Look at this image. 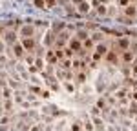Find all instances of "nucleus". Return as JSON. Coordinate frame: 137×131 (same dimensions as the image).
<instances>
[{"instance_id":"obj_1","label":"nucleus","mask_w":137,"mask_h":131,"mask_svg":"<svg viewBox=\"0 0 137 131\" xmlns=\"http://www.w3.org/2000/svg\"><path fill=\"white\" fill-rule=\"evenodd\" d=\"M106 53H108V46H106V44H97V46H95V51H93V58H95V62H99Z\"/></svg>"},{"instance_id":"obj_2","label":"nucleus","mask_w":137,"mask_h":131,"mask_svg":"<svg viewBox=\"0 0 137 131\" xmlns=\"http://www.w3.org/2000/svg\"><path fill=\"white\" fill-rule=\"evenodd\" d=\"M121 60H123V64H132L133 60H135V55L130 51V49H124V51H121V57H119Z\"/></svg>"},{"instance_id":"obj_3","label":"nucleus","mask_w":137,"mask_h":131,"mask_svg":"<svg viewBox=\"0 0 137 131\" xmlns=\"http://www.w3.org/2000/svg\"><path fill=\"white\" fill-rule=\"evenodd\" d=\"M68 44H70L68 48H70L71 51H75V53H79V51L82 49V44H81V40H79V38H70V40H68Z\"/></svg>"},{"instance_id":"obj_4","label":"nucleus","mask_w":137,"mask_h":131,"mask_svg":"<svg viewBox=\"0 0 137 131\" xmlns=\"http://www.w3.org/2000/svg\"><path fill=\"white\" fill-rule=\"evenodd\" d=\"M22 48H24L26 51L33 53V49H35V40H33V36H26V38L22 40Z\"/></svg>"},{"instance_id":"obj_5","label":"nucleus","mask_w":137,"mask_h":131,"mask_svg":"<svg viewBox=\"0 0 137 131\" xmlns=\"http://www.w3.org/2000/svg\"><path fill=\"white\" fill-rule=\"evenodd\" d=\"M104 58H106L110 64H117V62H119V53L113 51V49H108V53L104 55Z\"/></svg>"},{"instance_id":"obj_6","label":"nucleus","mask_w":137,"mask_h":131,"mask_svg":"<svg viewBox=\"0 0 137 131\" xmlns=\"http://www.w3.org/2000/svg\"><path fill=\"white\" fill-rule=\"evenodd\" d=\"M11 48H13V51H15V57H18V58L24 57V51H26V49L22 48V44H20V42H15Z\"/></svg>"},{"instance_id":"obj_7","label":"nucleus","mask_w":137,"mask_h":131,"mask_svg":"<svg viewBox=\"0 0 137 131\" xmlns=\"http://www.w3.org/2000/svg\"><path fill=\"white\" fill-rule=\"evenodd\" d=\"M124 15H126V16H132V18H133V16L137 15V7H135L133 4H128V6L124 7Z\"/></svg>"},{"instance_id":"obj_8","label":"nucleus","mask_w":137,"mask_h":131,"mask_svg":"<svg viewBox=\"0 0 137 131\" xmlns=\"http://www.w3.org/2000/svg\"><path fill=\"white\" fill-rule=\"evenodd\" d=\"M130 40L128 38H119V42H117V46H119V49L121 51H124V49H130Z\"/></svg>"},{"instance_id":"obj_9","label":"nucleus","mask_w":137,"mask_h":131,"mask_svg":"<svg viewBox=\"0 0 137 131\" xmlns=\"http://www.w3.org/2000/svg\"><path fill=\"white\" fill-rule=\"evenodd\" d=\"M90 7H91V6H90V2H84V0L79 4V11H81L82 15H84V13H88V11H90Z\"/></svg>"},{"instance_id":"obj_10","label":"nucleus","mask_w":137,"mask_h":131,"mask_svg":"<svg viewBox=\"0 0 137 131\" xmlns=\"http://www.w3.org/2000/svg\"><path fill=\"white\" fill-rule=\"evenodd\" d=\"M6 42L13 46V44L16 42V33H13V31H11V33H7V35H6Z\"/></svg>"},{"instance_id":"obj_11","label":"nucleus","mask_w":137,"mask_h":131,"mask_svg":"<svg viewBox=\"0 0 137 131\" xmlns=\"http://www.w3.org/2000/svg\"><path fill=\"white\" fill-rule=\"evenodd\" d=\"M20 33L24 35V38H26V36H31V35H33V27H31V26H24V27L20 29Z\"/></svg>"},{"instance_id":"obj_12","label":"nucleus","mask_w":137,"mask_h":131,"mask_svg":"<svg viewBox=\"0 0 137 131\" xmlns=\"http://www.w3.org/2000/svg\"><path fill=\"white\" fill-rule=\"evenodd\" d=\"M46 58H48V62H49V64H57V62H58V60H57V55H55V51H48Z\"/></svg>"},{"instance_id":"obj_13","label":"nucleus","mask_w":137,"mask_h":131,"mask_svg":"<svg viewBox=\"0 0 137 131\" xmlns=\"http://www.w3.org/2000/svg\"><path fill=\"white\" fill-rule=\"evenodd\" d=\"M58 66H61L62 69H70V68H71V60H70V58H66V60L62 58L61 62H58Z\"/></svg>"},{"instance_id":"obj_14","label":"nucleus","mask_w":137,"mask_h":131,"mask_svg":"<svg viewBox=\"0 0 137 131\" xmlns=\"http://www.w3.org/2000/svg\"><path fill=\"white\" fill-rule=\"evenodd\" d=\"M93 124H95V129H99V131H104V122H102L101 118H95V120H93Z\"/></svg>"},{"instance_id":"obj_15","label":"nucleus","mask_w":137,"mask_h":131,"mask_svg":"<svg viewBox=\"0 0 137 131\" xmlns=\"http://www.w3.org/2000/svg\"><path fill=\"white\" fill-rule=\"evenodd\" d=\"M33 4L38 9H46V0H33Z\"/></svg>"},{"instance_id":"obj_16","label":"nucleus","mask_w":137,"mask_h":131,"mask_svg":"<svg viewBox=\"0 0 137 131\" xmlns=\"http://www.w3.org/2000/svg\"><path fill=\"white\" fill-rule=\"evenodd\" d=\"M130 115H137V102L135 100L130 102Z\"/></svg>"},{"instance_id":"obj_17","label":"nucleus","mask_w":137,"mask_h":131,"mask_svg":"<svg viewBox=\"0 0 137 131\" xmlns=\"http://www.w3.org/2000/svg\"><path fill=\"white\" fill-rule=\"evenodd\" d=\"M97 13H99V15H106V6H104L102 2L97 6Z\"/></svg>"},{"instance_id":"obj_18","label":"nucleus","mask_w":137,"mask_h":131,"mask_svg":"<svg viewBox=\"0 0 137 131\" xmlns=\"http://www.w3.org/2000/svg\"><path fill=\"white\" fill-rule=\"evenodd\" d=\"M77 38H79V40H86V38H90V36H88L86 31H79V33H77Z\"/></svg>"},{"instance_id":"obj_19","label":"nucleus","mask_w":137,"mask_h":131,"mask_svg":"<svg viewBox=\"0 0 137 131\" xmlns=\"http://www.w3.org/2000/svg\"><path fill=\"white\" fill-rule=\"evenodd\" d=\"M97 107H102L104 111H108V107H106V102H104L102 98H99V100H97Z\"/></svg>"},{"instance_id":"obj_20","label":"nucleus","mask_w":137,"mask_h":131,"mask_svg":"<svg viewBox=\"0 0 137 131\" xmlns=\"http://www.w3.org/2000/svg\"><path fill=\"white\" fill-rule=\"evenodd\" d=\"M73 55H75V51H71L70 48H66V49H64V57H66V58H71Z\"/></svg>"},{"instance_id":"obj_21","label":"nucleus","mask_w":137,"mask_h":131,"mask_svg":"<svg viewBox=\"0 0 137 131\" xmlns=\"http://www.w3.org/2000/svg\"><path fill=\"white\" fill-rule=\"evenodd\" d=\"M117 98H119V100H124V97H126V91L124 89H121V91H117V95H115Z\"/></svg>"},{"instance_id":"obj_22","label":"nucleus","mask_w":137,"mask_h":131,"mask_svg":"<svg viewBox=\"0 0 137 131\" xmlns=\"http://www.w3.org/2000/svg\"><path fill=\"white\" fill-rule=\"evenodd\" d=\"M11 107H13V104H11V100H9V98H6V104H4V109H6V111H11Z\"/></svg>"},{"instance_id":"obj_23","label":"nucleus","mask_w":137,"mask_h":131,"mask_svg":"<svg viewBox=\"0 0 137 131\" xmlns=\"http://www.w3.org/2000/svg\"><path fill=\"white\" fill-rule=\"evenodd\" d=\"M84 129H86V131H93V126H91V122H90V120H86V122H84Z\"/></svg>"},{"instance_id":"obj_24","label":"nucleus","mask_w":137,"mask_h":131,"mask_svg":"<svg viewBox=\"0 0 137 131\" xmlns=\"http://www.w3.org/2000/svg\"><path fill=\"white\" fill-rule=\"evenodd\" d=\"M70 131H81V124H79V122L71 124V129H70Z\"/></svg>"},{"instance_id":"obj_25","label":"nucleus","mask_w":137,"mask_h":131,"mask_svg":"<svg viewBox=\"0 0 137 131\" xmlns=\"http://www.w3.org/2000/svg\"><path fill=\"white\" fill-rule=\"evenodd\" d=\"M4 98H9L11 97V89H9V87H4V95H2Z\"/></svg>"},{"instance_id":"obj_26","label":"nucleus","mask_w":137,"mask_h":131,"mask_svg":"<svg viewBox=\"0 0 137 131\" xmlns=\"http://www.w3.org/2000/svg\"><path fill=\"white\" fill-rule=\"evenodd\" d=\"M7 122H9V117H2L0 118V126H7Z\"/></svg>"},{"instance_id":"obj_27","label":"nucleus","mask_w":137,"mask_h":131,"mask_svg":"<svg viewBox=\"0 0 137 131\" xmlns=\"http://www.w3.org/2000/svg\"><path fill=\"white\" fill-rule=\"evenodd\" d=\"M84 80H86V75L84 73H81L79 77H77V82H84Z\"/></svg>"},{"instance_id":"obj_28","label":"nucleus","mask_w":137,"mask_h":131,"mask_svg":"<svg viewBox=\"0 0 137 131\" xmlns=\"http://www.w3.org/2000/svg\"><path fill=\"white\" fill-rule=\"evenodd\" d=\"M119 4H121L123 7H126V6H128V4H132V2H130V0H119Z\"/></svg>"},{"instance_id":"obj_29","label":"nucleus","mask_w":137,"mask_h":131,"mask_svg":"<svg viewBox=\"0 0 137 131\" xmlns=\"http://www.w3.org/2000/svg\"><path fill=\"white\" fill-rule=\"evenodd\" d=\"M101 38H102V35H99V33H97V35H93V38H91V40H93V42H99Z\"/></svg>"},{"instance_id":"obj_30","label":"nucleus","mask_w":137,"mask_h":131,"mask_svg":"<svg viewBox=\"0 0 137 131\" xmlns=\"http://www.w3.org/2000/svg\"><path fill=\"white\" fill-rule=\"evenodd\" d=\"M29 131H40V126L35 124V126H31V129H29Z\"/></svg>"},{"instance_id":"obj_31","label":"nucleus","mask_w":137,"mask_h":131,"mask_svg":"<svg viewBox=\"0 0 137 131\" xmlns=\"http://www.w3.org/2000/svg\"><path fill=\"white\" fill-rule=\"evenodd\" d=\"M40 97H44V98H48V97H49V91H44V89H42V91H40Z\"/></svg>"},{"instance_id":"obj_32","label":"nucleus","mask_w":137,"mask_h":131,"mask_svg":"<svg viewBox=\"0 0 137 131\" xmlns=\"http://www.w3.org/2000/svg\"><path fill=\"white\" fill-rule=\"evenodd\" d=\"M4 48H6V44H4L2 40H0V53H4Z\"/></svg>"},{"instance_id":"obj_33","label":"nucleus","mask_w":137,"mask_h":131,"mask_svg":"<svg viewBox=\"0 0 137 131\" xmlns=\"http://www.w3.org/2000/svg\"><path fill=\"white\" fill-rule=\"evenodd\" d=\"M130 97H132V100H135V102H137V91H133Z\"/></svg>"},{"instance_id":"obj_34","label":"nucleus","mask_w":137,"mask_h":131,"mask_svg":"<svg viewBox=\"0 0 137 131\" xmlns=\"http://www.w3.org/2000/svg\"><path fill=\"white\" fill-rule=\"evenodd\" d=\"M0 131H7V126H2V127H0Z\"/></svg>"},{"instance_id":"obj_35","label":"nucleus","mask_w":137,"mask_h":131,"mask_svg":"<svg viewBox=\"0 0 137 131\" xmlns=\"http://www.w3.org/2000/svg\"><path fill=\"white\" fill-rule=\"evenodd\" d=\"M81 2H82V0H73V4H77V6H79Z\"/></svg>"},{"instance_id":"obj_36","label":"nucleus","mask_w":137,"mask_h":131,"mask_svg":"<svg viewBox=\"0 0 137 131\" xmlns=\"http://www.w3.org/2000/svg\"><path fill=\"white\" fill-rule=\"evenodd\" d=\"M2 31H4V29H2V26H0V35H2Z\"/></svg>"},{"instance_id":"obj_37","label":"nucleus","mask_w":137,"mask_h":131,"mask_svg":"<svg viewBox=\"0 0 137 131\" xmlns=\"http://www.w3.org/2000/svg\"><path fill=\"white\" fill-rule=\"evenodd\" d=\"M130 2H135V0H130Z\"/></svg>"}]
</instances>
